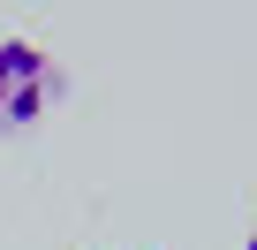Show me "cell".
Returning a JSON list of instances; mask_svg holds the SVG:
<instances>
[{"label":"cell","mask_w":257,"mask_h":250,"mask_svg":"<svg viewBox=\"0 0 257 250\" xmlns=\"http://www.w3.org/2000/svg\"><path fill=\"white\" fill-rule=\"evenodd\" d=\"M53 106V61L31 38H0V129H23Z\"/></svg>","instance_id":"cell-1"},{"label":"cell","mask_w":257,"mask_h":250,"mask_svg":"<svg viewBox=\"0 0 257 250\" xmlns=\"http://www.w3.org/2000/svg\"><path fill=\"white\" fill-rule=\"evenodd\" d=\"M242 250H257V235H249V242H242Z\"/></svg>","instance_id":"cell-2"}]
</instances>
